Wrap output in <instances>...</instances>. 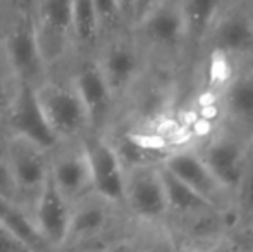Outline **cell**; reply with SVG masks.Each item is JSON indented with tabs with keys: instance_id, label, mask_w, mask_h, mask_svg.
Wrapping results in <instances>:
<instances>
[{
	"instance_id": "obj_3",
	"label": "cell",
	"mask_w": 253,
	"mask_h": 252,
	"mask_svg": "<svg viewBox=\"0 0 253 252\" xmlns=\"http://www.w3.org/2000/svg\"><path fill=\"white\" fill-rule=\"evenodd\" d=\"M28 12L33 19L42 55L52 66L66 55L74 42L73 0H33Z\"/></svg>"
},
{
	"instance_id": "obj_31",
	"label": "cell",
	"mask_w": 253,
	"mask_h": 252,
	"mask_svg": "<svg viewBox=\"0 0 253 252\" xmlns=\"http://www.w3.org/2000/svg\"><path fill=\"white\" fill-rule=\"evenodd\" d=\"M227 2H231V0H227Z\"/></svg>"
},
{
	"instance_id": "obj_19",
	"label": "cell",
	"mask_w": 253,
	"mask_h": 252,
	"mask_svg": "<svg viewBox=\"0 0 253 252\" xmlns=\"http://www.w3.org/2000/svg\"><path fill=\"white\" fill-rule=\"evenodd\" d=\"M160 176H162L164 190H166L169 211H176L179 214H203L209 211H219L210 202H207L200 194H197L191 187H188L183 180L159 164Z\"/></svg>"
},
{
	"instance_id": "obj_21",
	"label": "cell",
	"mask_w": 253,
	"mask_h": 252,
	"mask_svg": "<svg viewBox=\"0 0 253 252\" xmlns=\"http://www.w3.org/2000/svg\"><path fill=\"white\" fill-rule=\"evenodd\" d=\"M73 31L74 40L81 45L95 44L100 24L93 0H73Z\"/></svg>"
},
{
	"instance_id": "obj_5",
	"label": "cell",
	"mask_w": 253,
	"mask_h": 252,
	"mask_svg": "<svg viewBox=\"0 0 253 252\" xmlns=\"http://www.w3.org/2000/svg\"><path fill=\"white\" fill-rule=\"evenodd\" d=\"M50 152L23 135L10 133L5 144V157L16 178L19 197H33L43 189L50 175Z\"/></svg>"
},
{
	"instance_id": "obj_2",
	"label": "cell",
	"mask_w": 253,
	"mask_h": 252,
	"mask_svg": "<svg viewBox=\"0 0 253 252\" xmlns=\"http://www.w3.org/2000/svg\"><path fill=\"white\" fill-rule=\"evenodd\" d=\"M252 145L253 140L231 128L213 135L198 152L207 168L234 201L252 161Z\"/></svg>"
},
{
	"instance_id": "obj_23",
	"label": "cell",
	"mask_w": 253,
	"mask_h": 252,
	"mask_svg": "<svg viewBox=\"0 0 253 252\" xmlns=\"http://www.w3.org/2000/svg\"><path fill=\"white\" fill-rule=\"evenodd\" d=\"M93 3H95V10H97V16H98L100 31L116 30L119 24L124 23L117 0H93Z\"/></svg>"
},
{
	"instance_id": "obj_30",
	"label": "cell",
	"mask_w": 253,
	"mask_h": 252,
	"mask_svg": "<svg viewBox=\"0 0 253 252\" xmlns=\"http://www.w3.org/2000/svg\"><path fill=\"white\" fill-rule=\"evenodd\" d=\"M252 159H253V145H252Z\"/></svg>"
},
{
	"instance_id": "obj_4",
	"label": "cell",
	"mask_w": 253,
	"mask_h": 252,
	"mask_svg": "<svg viewBox=\"0 0 253 252\" xmlns=\"http://www.w3.org/2000/svg\"><path fill=\"white\" fill-rule=\"evenodd\" d=\"M0 44L19 83L37 87L43 81V74L48 66L42 55L30 12H24L14 21Z\"/></svg>"
},
{
	"instance_id": "obj_12",
	"label": "cell",
	"mask_w": 253,
	"mask_h": 252,
	"mask_svg": "<svg viewBox=\"0 0 253 252\" xmlns=\"http://www.w3.org/2000/svg\"><path fill=\"white\" fill-rule=\"evenodd\" d=\"M205 42L212 49L226 55H248L253 52V14L245 7H231L222 10L213 23Z\"/></svg>"
},
{
	"instance_id": "obj_13",
	"label": "cell",
	"mask_w": 253,
	"mask_h": 252,
	"mask_svg": "<svg viewBox=\"0 0 253 252\" xmlns=\"http://www.w3.org/2000/svg\"><path fill=\"white\" fill-rule=\"evenodd\" d=\"M103 76L112 90L114 97L126 92L141 69V55L136 42L126 37H116L103 47L98 59Z\"/></svg>"
},
{
	"instance_id": "obj_7",
	"label": "cell",
	"mask_w": 253,
	"mask_h": 252,
	"mask_svg": "<svg viewBox=\"0 0 253 252\" xmlns=\"http://www.w3.org/2000/svg\"><path fill=\"white\" fill-rule=\"evenodd\" d=\"M160 164L169 169L172 175H176L179 180H183L188 187H191L219 211H227V207L234 202V199L224 190V187L217 182L212 171L207 168L198 151L176 149V151L169 152Z\"/></svg>"
},
{
	"instance_id": "obj_15",
	"label": "cell",
	"mask_w": 253,
	"mask_h": 252,
	"mask_svg": "<svg viewBox=\"0 0 253 252\" xmlns=\"http://www.w3.org/2000/svg\"><path fill=\"white\" fill-rule=\"evenodd\" d=\"M73 85L80 94L84 107H86L90 126L98 128L103 125L112 107L114 94L103 76L97 61L81 64L80 69L73 76Z\"/></svg>"
},
{
	"instance_id": "obj_1",
	"label": "cell",
	"mask_w": 253,
	"mask_h": 252,
	"mask_svg": "<svg viewBox=\"0 0 253 252\" xmlns=\"http://www.w3.org/2000/svg\"><path fill=\"white\" fill-rule=\"evenodd\" d=\"M35 92L45 119L59 144L80 138L81 135L86 133L88 128H91L86 107L74 88L73 81L57 83L43 80L35 87Z\"/></svg>"
},
{
	"instance_id": "obj_6",
	"label": "cell",
	"mask_w": 253,
	"mask_h": 252,
	"mask_svg": "<svg viewBox=\"0 0 253 252\" xmlns=\"http://www.w3.org/2000/svg\"><path fill=\"white\" fill-rule=\"evenodd\" d=\"M83 149L90 166L93 194H97L109 204L124 202L126 166L119 151L102 137L83 140Z\"/></svg>"
},
{
	"instance_id": "obj_9",
	"label": "cell",
	"mask_w": 253,
	"mask_h": 252,
	"mask_svg": "<svg viewBox=\"0 0 253 252\" xmlns=\"http://www.w3.org/2000/svg\"><path fill=\"white\" fill-rule=\"evenodd\" d=\"M141 38L162 54H177L188 44L186 24L177 0H159L155 7L134 24Z\"/></svg>"
},
{
	"instance_id": "obj_17",
	"label": "cell",
	"mask_w": 253,
	"mask_h": 252,
	"mask_svg": "<svg viewBox=\"0 0 253 252\" xmlns=\"http://www.w3.org/2000/svg\"><path fill=\"white\" fill-rule=\"evenodd\" d=\"M90 195L73 204L66 244L71 242V240L93 239L105 228L107 221H109V212H107L109 202L98 197L97 194H93L95 197H90Z\"/></svg>"
},
{
	"instance_id": "obj_8",
	"label": "cell",
	"mask_w": 253,
	"mask_h": 252,
	"mask_svg": "<svg viewBox=\"0 0 253 252\" xmlns=\"http://www.w3.org/2000/svg\"><path fill=\"white\" fill-rule=\"evenodd\" d=\"M124 202H127L138 218L143 219H160L169 212L159 164L141 162L126 169Z\"/></svg>"
},
{
	"instance_id": "obj_27",
	"label": "cell",
	"mask_w": 253,
	"mask_h": 252,
	"mask_svg": "<svg viewBox=\"0 0 253 252\" xmlns=\"http://www.w3.org/2000/svg\"><path fill=\"white\" fill-rule=\"evenodd\" d=\"M157 3L159 0H131V26L140 23Z\"/></svg>"
},
{
	"instance_id": "obj_11",
	"label": "cell",
	"mask_w": 253,
	"mask_h": 252,
	"mask_svg": "<svg viewBox=\"0 0 253 252\" xmlns=\"http://www.w3.org/2000/svg\"><path fill=\"white\" fill-rule=\"evenodd\" d=\"M7 119L12 133L23 135L47 151H53L59 145V140L45 119L33 85L19 83Z\"/></svg>"
},
{
	"instance_id": "obj_16",
	"label": "cell",
	"mask_w": 253,
	"mask_h": 252,
	"mask_svg": "<svg viewBox=\"0 0 253 252\" xmlns=\"http://www.w3.org/2000/svg\"><path fill=\"white\" fill-rule=\"evenodd\" d=\"M222 109L233 130L253 140V69L229 81L222 95Z\"/></svg>"
},
{
	"instance_id": "obj_22",
	"label": "cell",
	"mask_w": 253,
	"mask_h": 252,
	"mask_svg": "<svg viewBox=\"0 0 253 252\" xmlns=\"http://www.w3.org/2000/svg\"><path fill=\"white\" fill-rule=\"evenodd\" d=\"M17 88H19V81L10 69L5 54H3L2 44H0V118L9 114Z\"/></svg>"
},
{
	"instance_id": "obj_20",
	"label": "cell",
	"mask_w": 253,
	"mask_h": 252,
	"mask_svg": "<svg viewBox=\"0 0 253 252\" xmlns=\"http://www.w3.org/2000/svg\"><path fill=\"white\" fill-rule=\"evenodd\" d=\"M0 225H3L14 235L19 237L30 251L48 249V246L35 226L33 218L28 216V212L21 207L19 202L0 197Z\"/></svg>"
},
{
	"instance_id": "obj_14",
	"label": "cell",
	"mask_w": 253,
	"mask_h": 252,
	"mask_svg": "<svg viewBox=\"0 0 253 252\" xmlns=\"http://www.w3.org/2000/svg\"><path fill=\"white\" fill-rule=\"evenodd\" d=\"M50 178L71 204L93 194L90 166L83 144L59 152L53 157L50 155Z\"/></svg>"
},
{
	"instance_id": "obj_29",
	"label": "cell",
	"mask_w": 253,
	"mask_h": 252,
	"mask_svg": "<svg viewBox=\"0 0 253 252\" xmlns=\"http://www.w3.org/2000/svg\"><path fill=\"white\" fill-rule=\"evenodd\" d=\"M31 3H33V0H23V5L26 7V9H28V7H30V5H31Z\"/></svg>"
},
{
	"instance_id": "obj_25",
	"label": "cell",
	"mask_w": 253,
	"mask_h": 252,
	"mask_svg": "<svg viewBox=\"0 0 253 252\" xmlns=\"http://www.w3.org/2000/svg\"><path fill=\"white\" fill-rule=\"evenodd\" d=\"M236 202L240 204V209L245 214L253 218V159L250 161V164H248L245 178L236 194Z\"/></svg>"
},
{
	"instance_id": "obj_18",
	"label": "cell",
	"mask_w": 253,
	"mask_h": 252,
	"mask_svg": "<svg viewBox=\"0 0 253 252\" xmlns=\"http://www.w3.org/2000/svg\"><path fill=\"white\" fill-rule=\"evenodd\" d=\"M227 0H177L184 24H186L188 44H205L213 23L224 10Z\"/></svg>"
},
{
	"instance_id": "obj_28",
	"label": "cell",
	"mask_w": 253,
	"mask_h": 252,
	"mask_svg": "<svg viewBox=\"0 0 253 252\" xmlns=\"http://www.w3.org/2000/svg\"><path fill=\"white\" fill-rule=\"evenodd\" d=\"M124 23L131 24V0H117Z\"/></svg>"
},
{
	"instance_id": "obj_10",
	"label": "cell",
	"mask_w": 253,
	"mask_h": 252,
	"mask_svg": "<svg viewBox=\"0 0 253 252\" xmlns=\"http://www.w3.org/2000/svg\"><path fill=\"white\" fill-rule=\"evenodd\" d=\"M71 212H73V204L60 194L48 175L43 189L35 199L33 212H31L35 226L48 249L62 247L66 244Z\"/></svg>"
},
{
	"instance_id": "obj_24",
	"label": "cell",
	"mask_w": 253,
	"mask_h": 252,
	"mask_svg": "<svg viewBox=\"0 0 253 252\" xmlns=\"http://www.w3.org/2000/svg\"><path fill=\"white\" fill-rule=\"evenodd\" d=\"M0 197L21 202L19 189H17L14 173H12V169H10V164L5 157V152L0 155Z\"/></svg>"
},
{
	"instance_id": "obj_26",
	"label": "cell",
	"mask_w": 253,
	"mask_h": 252,
	"mask_svg": "<svg viewBox=\"0 0 253 252\" xmlns=\"http://www.w3.org/2000/svg\"><path fill=\"white\" fill-rule=\"evenodd\" d=\"M0 251H30V249H28V246L19 237L14 235L3 225H0Z\"/></svg>"
}]
</instances>
